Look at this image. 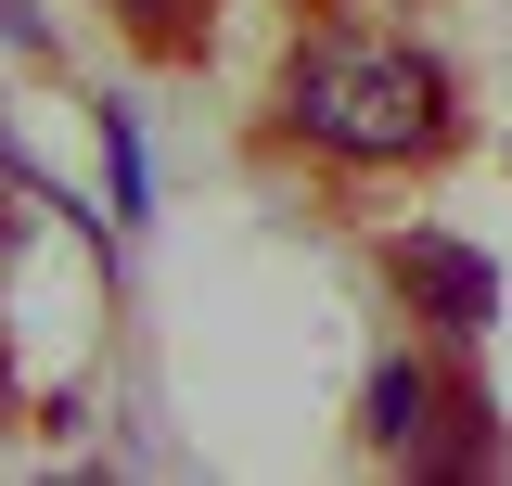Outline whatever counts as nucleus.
<instances>
[{
	"mask_svg": "<svg viewBox=\"0 0 512 486\" xmlns=\"http://www.w3.org/2000/svg\"><path fill=\"white\" fill-rule=\"evenodd\" d=\"M282 116L308 128L320 154H346V167H410V154H436L448 128H461V103H448L436 52L320 26V39H295V64H282Z\"/></svg>",
	"mask_w": 512,
	"mask_h": 486,
	"instance_id": "1",
	"label": "nucleus"
},
{
	"mask_svg": "<svg viewBox=\"0 0 512 486\" xmlns=\"http://www.w3.org/2000/svg\"><path fill=\"white\" fill-rule=\"evenodd\" d=\"M384 269H397V295L423 307L436 333H487V307H500V269H487L474 243H448V231H410Z\"/></svg>",
	"mask_w": 512,
	"mask_h": 486,
	"instance_id": "3",
	"label": "nucleus"
},
{
	"mask_svg": "<svg viewBox=\"0 0 512 486\" xmlns=\"http://www.w3.org/2000/svg\"><path fill=\"white\" fill-rule=\"evenodd\" d=\"M359 435H372L384 461H410V474H487L500 461V423H487V397L436 359H384L372 397H359Z\"/></svg>",
	"mask_w": 512,
	"mask_h": 486,
	"instance_id": "2",
	"label": "nucleus"
},
{
	"mask_svg": "<svg viewBox=\"0 0 512 486\" xmlns=\"http://www.w3.org/2000/svg\"><path fill=\"white\" fill-rule=\"evenodd\" d=\"M116 13H128V26H154V39H180V26L205 13V0H116Z\"/></svg>",
	"mask_w": 512,
	"mask_h": 486,
	"instance_id": "4",
	"label": "nucleus"
}]
</instances>
